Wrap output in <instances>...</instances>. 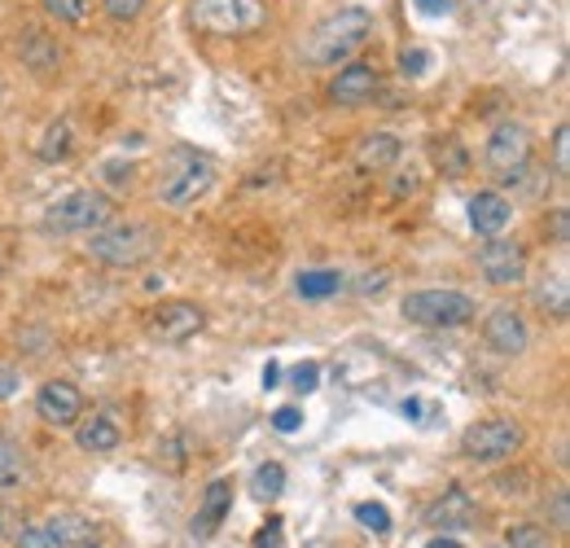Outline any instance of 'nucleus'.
<instances>
[{
  "label": "nucleus",
  "instance_id": "nucleus-1",
  "mask_svg": "<svg viewBox=\"0 0 570 548\" xmlns=\"http://www.w3.org/2000/svg\"><path fill=\"white\" fill-rule=\"evenodd\" d=\"M369 36H373V14L369 10H360V5L339 10V14H330L325 23L312 27V36L304 40V62H312V67H339L352 53H360L369 45Z\"/></svg>",
  "mask_w": 570,
  "mask_h": 548
},
{
  "label": "nucleus",
  "instance_id": "nucleus-2",
  "mask_svg": "<svg viewBox=\"0 0 570 548\" xmlns=\"http://www.w3.org/2000/svg\"><path fill=\"white\" fill-rule=\"evenodd\" d=\"M215 184V163L189 145H176L167 158H163V176H158V198L167 206H189L198 202L206 189Z\"/></svg>",
  "mask_w": 570,
  "mask_h": 548
},
{
  "label": "nucleus",
  "instance_id": "nucleus-3",
  "mask_svg": "<svg viewBox=\"0 0 570 548\" xmlns=\"http://www.w3.org/2000/svg\"><path fill=\"white\" fill-rule=\"evenodd\" d=\"M163 246L158 228L150 224H106L88 237V254L106 267H141Z\"/></svg>",
  "mask_w": 570,
  "mask_h": 548
},
{
  "label": "nucleus",
  "instance_id": "nucleus-4",
  "mask_svg": "<svg viewBox=\"0 0 570 548\" xmlns=\"http://www.w3.org/2000/svg\"><path fill=\"white\" fill-rule=\"evenodd\" d=\"M263 19H268V14H263L259 0H193V5H189L193 32L219 36V40H228V36H250V32L263 27Z\"/></svg>",
  "mask_w": 570,
  "mask_h": 548
},
{
  "label": "nucleus",
  "instance_id": "nucleus-5",
  "mask_svg": "<svg viewBox=\"0 0 570 548\" xmlns=\"http://www.w3.org/2000/svg\"><path fill=\"white\" fill-rule=\"evenodd\" d=\"M404 317L421 330H461L478 317V303L461 290H413L404 299Z\"/></svg>",
  "mask_w": 570,
  "mask_h": 548
},
{
  "label": "nucleus",
  "instance_id": "nucleus-6",
  "mask_svg": "<svg viewBox=\"0 0 570 548\" xmlns=\"http://www.w3.org/2000/svg\"><path fill=\"white\" fill-rule=\"evenodd\" d=\"M522 443H526V430L513 417H483L461 434V456L478 465H500V461H513Z\"/></svg>",
  "mask_w": 570,
  "mask_h": 548
},
{
  "label": "nucleus",
  "instance_id": "nucleus-7",
  "mask_svg": "<svg viewBox=\"0 0 570 548\" xmlns=\"http://www.w3.org/2000/svg\"><path fill=\"white\" fill-rule=\"evenodd\" d=\"M115 219V202L102 189H75L67 198H58L45 211V228L49 233H97Z\"/></svg>",
  "mask_w": 570,
  "mask_h": 548
},
{
  "label": "nucleus",
  "instance_id": "nucleus-8",
  "mask_svg": "<svg viewBox=\"0 0 570 548\" xmlns=\"http://www.w3.org/2000/svg\"><path fill=\"white\" fill-rule=\"evenodd\" d=\"M483 163H487V171H491L500 184L522 180V171H526V163H531V132H526L522 123H513V119L500 123V128L487 136Z\"/></svg>",
  "mask_w": 570,
  "mask_h": 548
},
{
  "label": "nucleus",
  "instance_id": "nucleus-9",
  "mask_svg": "<svg viewBox=\"0 0 570 548\" xmlns=\"http://www.w3.org/2000/svg\"><path fill=\"white\" fill-rule=\"evenodd\" d=\"M202 325H206L202 308H198V303H185V299H167V303H158V308L145 317L150 338H158V343H167V347L189 343Z\"/></svg>",
  "mask_w": 570,
  "mask_h": 548
},
{
  "label": "nucleus",
  "instance_id": "nucleus-10",
  "mask_svg": "<svg viewBox=\"0 0 570 548\" xmlns=\"http://www.w3.org/2000/svg\"><path fill=\"white\" fill-rule=\"evenodd\" d=\"M478 272L496 290L518 286L526 277V246H518L509 237H487V246L478 250Z\"/></svg>",
  "mask_w": 570,
  "mask_h": 548
},
{
  "label": "nucleus",
  "instance_id": "nucleus-11",
  "mask_svg": "<svg viewBox=\"0 0 570 548\" xmlns=\"http://www.w3.org/2000/svg\"><path fill=\"white\" fill-rule=\"evenodd\" d=\"M36 413H40V421L67 430V426H75L84 417V395L71 382H45L36 391Z\"/></svg>",
  "mask_w": 570,
  "mask_h": 548
},
{
  "label": "nucleus",
  "instance_id": "nucleus-12",
  "mask_svg": "<svg viewBox=\"0 0 570 548\" xmlns=\"http://www.w3.org/2000/svg\"><path fill=\"white\" fill-rule=\"evenodd\" d=\"M483 338L496 356H522L531 334H526V321L513 312V308H491V317L483 321Z\"/></svg>",
  "mask_w": 570,
  "mask_h": 548
},
{
  "label": "nucleus",
  "instance_id": "nucleus-13",
  "mask_svg": "<svg viewBox=\"0 0 570 548\" xmlns=\"http://www.w3.org/2000/svg\"><path fill=\"white\" fill-rule=\"evenodd\" d=\"M378 88H382L378 67H369V62H352V67H347V71H339V80L330 84V97H334L339 106L356 110V106L373 102V93H378Z\"/></svg>",
  "mask_w": 570,
  "mask_h": 548
},
{
  "label": "nucleus",
  "instance_id": "nucleus-14",
  "mask_svg": "<svg viewBox=\"0 0 570 548\" xmlns=\"http://www.w3.org/2000/svg\"><path fill=\"white\" fill-rule=\"evenodd\" d=\"M509 219H513V202H509L504 193L483 189V193L470 198V228H474L478 237H500V233L509 228Z\"/></svg>",
  "mask_w": 570,
  "mask_h": 548
},
{
  "label": "nucleus",
  "instance_id": "nucleus-15",
  "mask_svg": "<svg viewBox=\"0 0 570 548\" xmlns=\"http://www.w3.org/2000/svg\"><path fill=\"white\" fill-rule=\"evenodd\" d=\"M228 509H233V483H228V478H215V483L202 491V504H198V513H193V535H198V539H211L215 526H224Z\"/></svg>",
  "mask_w": 570,
  "mask_h": 548
},
{
  "label": "nucleus",
  "instance_id": "nucleus-16",
  "mask_svg": "<svg viewBox=\"0 0 570 548\" xmlns=\"http://www.w3.org/2000/svg\"><path fill=\"white\" fill-rule=\"evenodd\" d=\"M400 154H404V141H400L395 132H373V136H365V141L356 145V167L382 171V167H391Z\"/></svg>",
  "mask_w": 570,
  "mask_h": 548
},
{
  "label": "nucleus",
  "instance_id": "nucleus-17",
  "mask_svg": "<svg viewBox=\"0 0 570 548\" xmlns=\"http://www.w3.org/2000/svg\"><path fill=\"white\" fill-rule=\"evenodd\" d=\"M75 426H80V430H75V443H80L84 452H115V448L123 443L119 421L106 417V413H97V417H88V421H75Z\"/></svg>",
  "mask_w": 570,
  "mask_h": 548
},
{
  "label": "nucleus",
  "instance_id": "nucleus-18",
  "mask_svg": "<svg viewBox=\"0 0 570 548\" xmlns=\"http://www.w3.org/2000/svg\"><path fill=\"white\" fill-rule=\"evenodd\" d=\"M343 286H347V277L334 272V267H308V272L295 277L299 299H334V295H343Z\"/></svg>",
  "mask_w": 570,
  "mask_h": 548
},
{
  "label": "nucleus",
  "instance_id": "nucleus-19",
  "mask_svg": "<svg viewBox=\"0 0 570 548\" xmlns=\"http://www.w3.org/2000/svg\"><path fill=\"white\" fill-rule=\"evenodd\" d=\"M535 308L544 317H553V321H566V312H570V286H566V277H544L535 286Z\"/></svg>",
  "mask_w": 570,
  "mask_h": 548
},
{
  "label": "nucleus",
  "instance_id": "nucleus-20",
  "mask_svg": "<svg viewBox=\"0 0 570 548\" xmlns=\"http://www.w3.org/2000/svg\"><path fill=\"white\" fill-rule=\"evenodd\" d=\"M281 491H285V469H281L276 461H263V465L250 474V496H254L259 504H272Z\"/></svg>",
  "mask_w": 570,
  "mask_h": 548
},
{
  "label": "nucleus",
  "instance_id": "nucleus-21",
  "mask_svg": "<svg viewBox=\"0 0 570 548\" xmlns=\"http://www.w3.org/2000/svg\"><path fill=\"white\" fill-rule=\"evenodd\" d=\"M19 483H23V452L5 430H0V491H10Z\"/></svg>",
  "mask_w": 570,
  "mask_h": 548
},
{
  "label": "nucleus",
  "instance_id": "nucleus-22",
  "mask_svg": "<svg viewBox=\"0 0 570 548\" xmlns=\"http://www.w3.org/2000/svg\"><path fill=\"white\" fill-rule=\"evenodd\" d=\"M509 548H553V535H548V526H535V522H518V526H509Z\"/></svg>",
  "mask_w": 570,
  "mask_h": 548
},
{
  "label": "nucleus",
  "instance_id": "nucleus-23",
  "mask_svg": "<svg viewBox=\"0 0 570 548\" xmlns=\"http://www.w3.org/2000/svg\"><path fill=\"white\" fill-rule=\"evenodd\" d=\"M430 154H435V163H439V167H443V171H448L452 180H456V176H465V167H470V158H465V150H461V145H456L452 136H448L443 145L435 141V145H430Z\"/></svg>",
  "mask_w": 570,
  "mask_h": 548
},
{
  "label": "nucleus",
  "instance_id": "nucleus-24",
  "mask_svg": "<svg viewBox=\"0 0 570 548\" xmlns=\"http://www.w3.org/2000/svg\"><path fill=\"white\" fill-rule=\"evenodd\" d=\"M67 154H71V128H67V123H54V128L45 132L40 158H45V163H62Z\"/></svg>",
  "mask_w": 570,
  "mask_h": 548
},
{
  "label": "nucleus",
  "instance_id": "nucleus-25",
  "mask_svg": "<svg viewBox=\"0 0 570 548\" xmlns=\"http://www.w3.org/2000/svg\"><path fill=\"white\" fill-rule=\"evenodd\" d=\"M356 522L369 526L373 535H387V531H391V509L378 504V500H360V504H356Z\"/></svg>",
  "mask_w": 570,
  "mask_h": 548
},
{
  "label": "nucleus",
  "instance_id": "nucleus-26",
  "mask_svg": "<svg viewBox=\"0 0 570 548\" xmlns=\"http://www.w3.org/2000/svg\"><path fill=\"white\" fill-rule=\"evenodd\" d=\"M19 548H67V539L54 531V522H36L19 535Z\"/></svg>",
  "mask_w": 570,
  "mask_h": 548
},
{
  "label": "nucleus",
  "instance_id": "nucleus-27",
  "mask_svg": "<svg viewBox=\"0 0 570 548\" xmlns=\"http://www.w3.org/2000/svg\"><path fill=\"white\" fill-rule=\"evenodd\" d=\"M290 391H295V395H312V391H321V365H317V360L295 365V369H290Z\"/></svg>",
  "mask_w": 570,
  "mask_h": 548
},
{
  "label": "nucleus",
  "instance_id": "nucleus-28",
  "mask_svg": "<svg viewBox=\"0 0 570 548\" xmlns=\"http://www.w3.org/2000/svg\"><path fill=\"white\" fill-rule=\"evenodd\" d=\"M439 517H443V522H452V517L465 522V517H470V500H465V491H448V500H439V504L430 509V522H439Z\"/></svg>",
  "mask_w": 570,
  "mask_h": 548
},
{
  "label": "nucleus",
  "instance_id": "nucleus-29",
  "mask_svg": "<svg viewBox=\"0 0 570 548\" xmlns=\"http://www.w3.org/2000/svg\"><path fill=\"white\" fill-rule=\"evenodd\" d=\"M45 10H49L58 23H84L88 0H45Z\"/></svg>",
  "mask_w": 570,
  "mask_h": 548
},
{
  "label": "nucleus",
  "instance_id": "nucleus-30",
  "mask_svg": "<svg viewBox=\"0 0 570 548\" xmlns=\"http://www.w3.org/2000/svg\"><path fill=\"white\" fill-rule=\"evenodd\" d=\"M553 167H557V176H570V128L566 123H557V132H553Z\"/></svg>",
  "mask_w": 570,
  "mask_h": 548
},
{
  "label": "nucleus",
  "instance_id": "nucleus-31",
  "mask_svg": "<svg viewBox=\"0 0 570 548\" xmlns=\"http://www.w3.org/2000/svg\"><path fill=\"white\" fill-rule=\"evenodd\" d=\"M272 430H276V434H295V430H304V408H295V404L276 408V413H272Z\"/></svg>",
  "mask_w": 570,
  "mask_h": 548
},
{
  "label": "nucleus",
  "instance_id": "nucleus-32",
  "mask_svg": "<svg viewBox=\"0 0 570 548\" xmlns=\"http://www.w3.org/2000/svg\"><path fill=\"white\" fill-rule=\"evenodd\" d=\"M141 10H145V0H106V14L115 23H132V19H141Z\"/></svg>",
  "mask_w": 570,
  "mask_h": 548
},
{
  "label": "nucleus",
  "instance_id": "nucleus-33",
  "mask_svg": "<svg viewBox=\"0 0 570 548\" xmlns=\"http://www.w3.org/2000/svg\"><path fill=\"white\" fill-rule=\"evenodd\" d=\"M430 62H435V58H430L426 49H404V53H400V71H404V75H426Z\"/></svg>",
  "mask_w": 570,
  "mask_h": 548
},
{
  "label": "nucleus",
  "instance_id": "nucleus-34",
  "mask_svg": "<svg viewBox=\"0 0 570 548\" xmlns=\"http://www.w3.org/2000/svg\"><path fill=\"white\" fill-rule=\"evenodd\" d=\"M400 413H404L408 421H421V426H426V417H435L439 408H435V404H426V400H417V395H408V400L400 404Z\"/></svg>",
  "mask_w": 570,
  "mask_h": 548
},
{
  "label": "nucleus",
  "instance_id": "nucleus-35",
  "mask_svg": "<svg viewBox=\"0 0 570 548\" xmlns=\"http://www.w3.org/2000/svg\"><path fill=\"white\" fill-rule=\"evenodd\" d=\"M281 526H285L281 517H268L263 531L254 535V548H281Z\"/></svg>",
  "mask_w": 570,
  "mask_h": 548
},
{
  "label": "nucleus",
  "instance_id": "nucleus-36",
  "mask_svg": "<svg viewBox=\"0 0 570 548\" xmlns=\"http://www.w3.org/2000/svg\"><path fill=\"white\" fill-rule=\"evenodd\" d=\"M553 526H557V531H566V526H570V496H566V491H557V496H553Z\"/></svg>",
  "mask_w": 570,
  "mask_h": 548
},
{
  "label": "nucleus",
  "instance_id": "nucleus-37",
  "mask_svg": "<svg viewBox=\"0 0 570 548\" xmlns=\"http://www.w3.org/2000/svg\"><path fill=\"white\" fill-rule=\"evenodd\" d=\"M23 386V378H19V369H10V365H0V400H14V391Z\"/></svg>",
  "mask_w": 570,
  "mask_h": 548
},
{
  "label": "nucleus",
  "instance_id": "nucleus-38",
  "mask_svg": "<svg viewBox=\"0 0 570 548\" xmlns=\"http://www.w3.org/2000/svg\"><path fill=\"white\" fill-rule=\"evenodd\" d=\"M553 237H557V241H561V246H566V241H570V211H566V206H561V211H557V215H553Z\"/></svg>",
  "mask_w": 570,
  "mask_h": 548
},
{
  "label": "nucleus",
  "instance_id": "nucleus-39",
  "mask_svg": "<svg viewBox=\"0 0 570 548\" xmlns=\"http://www.w3.org/2000/svg\"><path fill=\"white\" fill-rule=\"evenodd\" d=\"M417 10L430 19H443V14H452V0H417Z\"/></svg>",
  "mask_w": 570,
  "mask_h": 548
},
{
  "label": "nucleus",
  "instance_id": "nucleus-40",
  "mask_svg": "<svg viewBox=\"0 0 570 548\" xmlns=\"http://www.w3.org/2000/svg\"><path fill=\"white\" fill-rule=\"evenodd\" d=\"M106 180H110V184H128V180H132V167H123V163H106Z\"/></svg>",
  "mask_w": 570,
  "mask_h": 548
},
{
  "label": "nucleus",
  "instance_id": "nucleus-41",
  "mask_svg": "<svg viewBox=\"0 0 570 548\" xmlns=\"http://www.w3.org/2000/svg\"><path fill=\"white\" fill-rule=\"evenodd\" d=\"M276 382H281V365H276V360H268V365H263V386H268V391H276Z\"/></svg>",
  "mask_w": 570,
  "mask_h": 548
},
{
  "label": "nucleus",
  "instance_id": "nucleus-42",
  "mask_svg": "<svg viewBox=\"0 0 570 548\" xmlns=\"http://www.w3.org/2000/svg\"><path fill=\"white\" fill-rule=\"evenodd\" d=\"M426 548H465V544H461V539H452V535H435Z\"/></svg>",
  "mask_w": 570,
  "mask_h": 548
},
{
  "label": "nucleus",
  "instance_id": "nucleus-43",
  "mask_svg": "<svg viewBox=\"0 0 570 548\" xmlns=\"http://www.w3.org/2000/svg\"><path fill=\"white\" fill-rule=\"evenodd\" d=\"M75 548H106V544H97V539H80Z\"/></svg>",
  "mask_w": 570,
  "mask_h": 548
},
{
  "label": "nucleus",
  "instance_id": "nucleus-44",
  "mask_svg": "<svg viewBox=\"0 0 570 548\" xmlns=\"http://www.w3.org/2000/svg\"><path fill=\"white\" fill-rule=\"evenodd\" d=\"M0 535H5V522H0Z\"/></svg>",
  "mask_w": 570,
  "mask_h": 548
}]
</instances>
